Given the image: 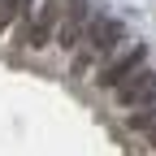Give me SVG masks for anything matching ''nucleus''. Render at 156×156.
Segmentation results:
<instances>
[{
  "mask_svg": "<svg viewBox=\"0 0 156 156\" xmlns=\"http://www.w3.org/2000/svg\"><path fill=\"white\" fill-rule=\"evenodd\" d=\"M122 39H126V22H122V17H100V13H95V22H91V30H87V52L74 61V74L91 69L95 56L117 52V44H122Z\"/></svg>",
  "mask_w": 156,
  "mask_h": 156,
  "instance_id": "f257e3e1",
  "label": "nucleus"
},
{
  "mask_svg": "<svg viewBox=\"0 0 156 156\" xmlns=\"http://www.w3.org/2000/svg\"><path fill=\"white\" fill-rule=\"evenodd\" d=\"M61 9L65 0H44L39 9H30V17L17 30L22 48H48V39H56V26H61Z\"/></svg>",
  "mask_w": 156,
  "mask_h": 156,
  "instance_id": "f03ea898",
  "label": "nucleus"
},
{
  "mask_svg": "<svg viewBox=\"0 0 156 156\" xmlns=\"http://www.w3.org/2000/svg\"><path fill=\"white\" fill-rule=\"evenodd\" d=\"M91 22H95V9L87 5V0H65L61 26H56V44H61V48H78L83 35L91 30Z\"/></svg>",
  "mask_w": 156,
  "mask_h": 156,
  "instance_id": "7ed1b4c3",
  "label": "nucleus"
},
{
  "mask_svg": "<svg viewBox=\"0 0 156 156\" xmlns=\"http://www.w3.org/2000/svg\"><path fill=\"white\" fill-rule=\"evenodd\" d=\"M143 65H147V48H143V44H130V48H126L122 56H113V61H108V65L100 69V87L117 91V87H122L130 74H139Z\"/></svg>",
  "mask_w": 156,
  "mask_h": 156,
  "instance_id": "20e7f679",
  "label": "nucleus"
},
{
  "mask_svg": "<svg viewBox=\"0 0 156 156\" xmlns=\"http://www.w3.org/2000/svg\"><path fill=\"white\" fill-rule=\"evenodd\" d=\"M117 104H126V108H147V104H156V69L130 74L126 83L117 87Z\"/></svg>",
  "mask_w": 156,
  "mask_h": 156,
  "instance_id": "39448f33",
  "label": "nucleus"
},
{
  "mask_svg": "<svg viewBox=\"0 0 156 156\" xmlns=\"http://www.w3.org/2000/svg\"><path fill=\"white\" fill-rule=\"evenodd\" d=\"M126 126H130V134H139V139H147L156 147V104L134 108V117H126Z\"/></svg>",
  "mask_w": 156,
  "mask_h": 156,
  "instance_id": "423d86ee",
  "label": "nucleus"
},
{
  "mask_svg": "<svg viewBox=\"0 0 156 156\" xmlns=\"http://www.w3.org/2000/svg\"><path fill=\"white\" fill-rule=\"evenodd\" d=\"M30 17V0H0V35L9 26H22Z\"/></svg>",
  "mask_w": 156,
  "mask_h": 156,
  "instance_id": "0eeeda50",
  "label": "nucleus"
}]
</instances>
